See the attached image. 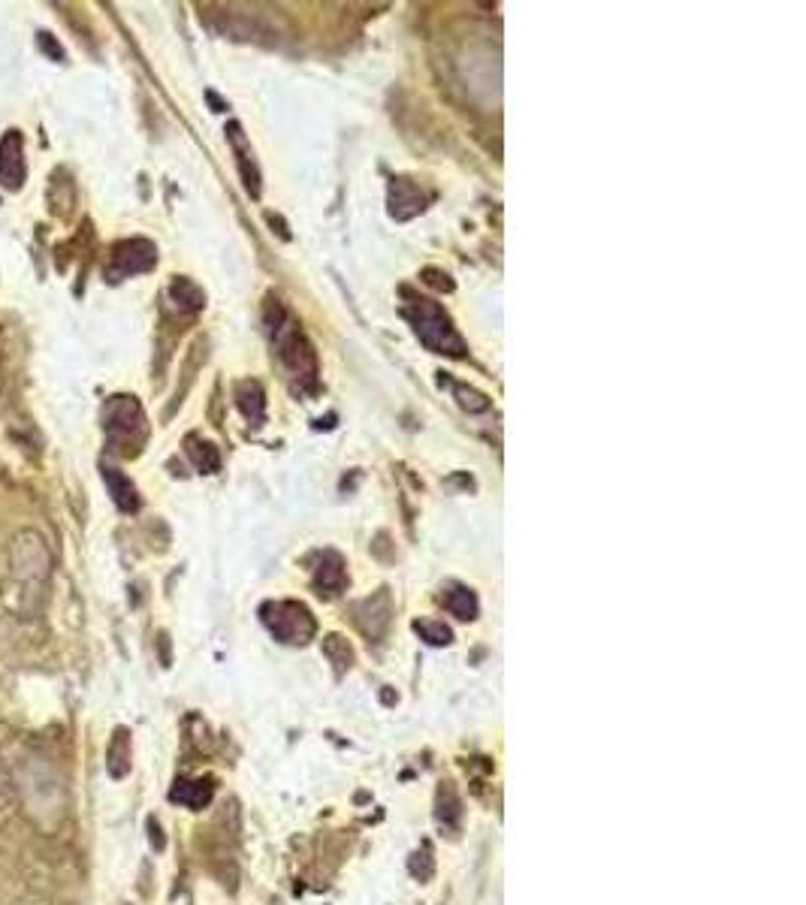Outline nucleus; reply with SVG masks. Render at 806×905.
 I'll list each match as a JSON object with an SVG mask.
<instances>
[{
    "label": "nucleus",
    "instance_id": "nucleus-1",
    "mask_svg": "<svg viewBox=\"0 0 806 905\" xmlns=\"http://www.w3.org/2000/svg\"><path fill=\"white\" fill-rule=\"evenodd\" d=\"M266 329L278 347V359L284 362V369L305 387H317V353L299 323L284 311L278 299L266 302Z\"/></svg>",
    "mask_w": 806,
    "mask_h": 905
},
{
    "label": "nucleus",
    "instance_id": "nucleus-2",
    "mask_svg": "<svg viewBox=\"0 0 806 905\" xmlns=\"http://www.w3.org/2000/svg\"><path fill=\"white\" fill-rule=\"evenodd\" d=\"M405 296H408V305L402 308V314L411 320L417 338H420L429 350H435V353L462 356V353H465V341H462V335L456 332V326L450 323L447 311H444L438 302L423 299V296H414V293H408V290H405Z\"/></svg>",
    "mask_w": 806,
    "mask_h": 905
},
{
    "label": "nucleus",
    "instance_id": "nucleus-3",
    "mask_svg": "<svg viewBox=\"0 0 806 905\" xmlns=\"http://www.w3.org/2000/svg\"><path fill=\"white\" fill-rule=\"evenodd\" d=\"M103 429L112 441L115 450L127 447L124 453L136 456L142 441L148 438V426H145V414L142 405L133 396H112L103 408Z\"/></svg>",
    "mask_w": 806,
    "mask_h": 905
},
{
    "label": "nucleus",
    "instance_id": "nucleus-4",
    "mask_svg": "<svg viewBox=\"0 0 806 905\" xmlns=\"http://www.w3.org/2000/svg\"><path fill=\"white\" fill-rule=\"evenodd\" d=\"M260 616H263V625L275 634V640H281L287 646H305L317 631L311 610L299 601H269V604H263Z\"/></svg>",
    "mask_w": 806,
    "mask_h": 905
},
{
    "label": "nucleus",
    "instance_id": "nucleus-5",
    "mask_svg": "<svg viewBox=\"0 0 806 905\" xmlns=\"http://www.w3.org/2000/svg\"><path fill=\"white\" fill-rule=\"evenodd\" d=\"M154 263H157L154 242H148V239H127V242H118L112 248V260H109L106 275H109V281H121V278H130V275L154 269Z\"/></svg>",
    "mask_w": 806,
    "mask_h": 905
},
{
    "label": "nucleus",
    "instance_id": "nucleus-6",
    "mask_svg": "<svg viewBox=\"0 0 806 905\" xmlns=\"http://www.w3.org/2000/svg\"><path fill=\"white\" fill-rule=\"evenodd\" d=\"M28 178L25 163V136L19 130H7L0 136V185L7 191H19Z\"/></svg>",
    "mask_w": 806,
    "mask_h": 905
},
{
    "label": "nucleus",
    "instance_id": "nucleus-7",
    "mask_svg": "<svg viewBox=\"0 0 806 905\" xmlns=\"http://www.w3.org/2000/svg\"><path fill=\"white\" fill-rule=\"evenodd\" d=\"M311 586L320 598H336L348 589V568H345V559L333 550L320 553L317 556V568H314V577H311Z\"/></svg>",
    "mask_w": 806,
    "mask_h": 905
},
{
    "label": "nucleus",
    "instance_id": "nucleus-8",
    "mask_svg": "<svg viewBox=\"0 0 806 905\" xmlns=\"http://www.w3.org/2000/svg\"><path fill=\"white\" fill-rule=\"evenodd\" d=\"M354 613H357L354 619H357V625H360V631H363L366 637H372V640L384 637V631H387V625H390V616H393V604H390L387 589H381L375 598L360 601V604L354 607Z\"/></svg>",
    "mask_w": 806,
    "mask_h": 905
},
{
    "label": "nucleus",
    "instance_id": "nucleus-9",
    "mask_svg": "<svg viewBox=\"0 0 806 905\" xmlns=\"http://www.w3.org/2000/svg\"><path fill=\"white\" fill-rule=\"evenodd\" d=\"M426 209V194L411 178H393L390 185V215L396 221H408Z\"/></svg>",
    "mask_w": 806,
    "mask_h": 905
},
{
    "label": "nucleus",
    "instance_id": "nucleus-10",
    "mask_svg": "<svg viewBox=\"0 0 806 905\" xmlns=\"http://www.w3.org/2000/svg\"><path fill=\"white\" fill-rule=\"evenodd\" d=\"M212 797H215V785L209 779H179L170 791L173 803H179L185 809H194V812L206 809L212 803Z\"/></svg>",
    "mask_w": 806,
    "mask_h": 905
},
{
    "label": "nucleus",
    "instance_id": "nucleus-11",
    "mask_svg": "<svg viewBox=\"0 0 806 905\" xmlns=\"http://www.w3.org/2000/svg\"><path fill=\"white\" fill-rule=\"evenodd\" d=\"M435 818H438V824H441L450 836H456V830H459V824H462V800H459V794H456V788H453L450 782H444V785L438 788V797H435Z\"/></svg>",
    "mask_w": 806,
    "mask_h": 905
},
{
    "label": "nucleus",
    "instance_id": "nucleus-12",
    "mask_svg": "<svg viewBox=\"0 0 806 905\" xmlns=\"http://www.w3.org/2000/svg\"><path fill=\"white\" fill-rule=\"evenodd\" d=\"M236 405L245 414V420H251L254 426H263V420H266V396H263V387L257 381H239L236 384Z\"/></svg>",
    "mask_w": 806,
    "mask_h": 905
},
{
    "label": "nucleus",
    "instance_id": "nucleus-13",
    "mask_svg": "<svg viewBox=\"0 0 806 905\" xmlns=\"http://www.w3.org/2000/svg\"><path fill=\"white\" fill-rule=\"evenodd\" d=\"M103 480H106V486H109L112 501H115L124 513H136V510H139V492H136V486L130 483L127 474H121L118 468L103 465Z\"/></svg>",
    "mask_w": 806,
    "mask_h": 905
},
{
    "label": "nucleus",
    "instance_id": "nucleus-14",
    "mask_svg": "<svg viewBox=\"0 0 806 905\" xmlns=\"http://www.w3.org/2000/svg\"><path fill=\"white\" fill-rule=\"evenodd\" d=\"M170 299L176 302V308H182V311H200L203 305H206V293L191 281V278H173V284H170Z\"/></svg>",
    "mask_w": 806,
    "mask_h": 905
},
{
    "label": "nucleus",
    "instance_id": "nucleus-15",
    "mask_svg": "<svg viewBox=\"0 0 806 905\" xmlns=\"http://www.w3.org/2000/svg\"><path fill=\"white\" fill-rule=\"evenodd\" d=\"M444 607H447L450 616H456L462 622H471L477 616V598L465 586H453L450 592H444Z\"/></svg>",
    "mask_w": 806,
    "mask_h": 905
},
{
    "label": "nucleus",
    "instance_id": "nucleus-16",
    "mask_svg": "<svg viewBox=\"0 0 806 905\" xmlns=\"http://www.w3.org/2000/svg\"><path fill=\"white\" fill-rule=\"evenodd\" d=\"M185 444H188V456H191V462L197 465V471H203V474L221 471V456H218V447H215V444L200 441V438H188Z\"/></svg>",
    "mask_w": 806,
    "mask_h": 905
},
{
    "label": "nucleus",
    "instance_id": "nucleus-17",
    "mask_svg": "<svg viewBox=\"0 0 806 905\" xmlns=\"http://www.w3.org/2000/svg\"><path fill=\"white\" fill-rule=\"evenodd\" d=\"M130 770V734L127 731H115L112 749H109V773L115 779L127 776Z\"/></svg>",
    "mask_w": 806,
    "mask_h": 905
},
{
    "label": "nucleus",
    "instance_id": "nucleus-18",
    "mask_svg": "<svg viewBox=\"0 0 806 905\" xmlns=\"http://www.w3.org/2000/svg\"><path fill=\"white\" fill-rule=\"evenodd\" d=\"M324 652H327V658L336 664V670L339 673H345L351 664H354V649L348 646V640H342L339 634H333V637H327L324 640Z\"/></svg>",
    "mask_w": 806,
    "mask_h": 905
},
{
    "label": "nucleus",
    "instance_id": "nucleus-19",
    "mask_svg": "<svg viewBox=\"0 0 806 905\" xmlns=\"http://www.w3.org/2000/svg\"><path fill=\"white\" fill-rule=\"evenodd\" d=\"M414 628L429 646H447L453 640V634L444 622H414Z\"/></svg>",
    "mask_w": 806,
    "mask_h": 905
},
{
    "label": "nucleus",
    "instance_id": "nucleus-20",
    "mask_svg": "<svg viewBox=\"0 0 806 905\" xmlns=\"http://www.w3.org/2000/svg\"><path fill=\"white\" fill-rule=\"evenodd\" d=\"M453 393H456L459 405H462L465 411H471V414H480V411H487V408H490V399L483 396V393H477V390H471V387L453 384Z\"/></svg>",
    "mask_w": 806,
    "mask_h": 905
},
{
    "label": "nucleus",
    "instance_id": "nucleus-21",
    "mask_svg": "<svg viewBox=\"0 0 806 905\" xmlns=\"http://www.w3.org/2000/svg\"><path fill=\"white\" fill-rule=\"evenodd\" d=\"M411 875L420 878V881H429L435 875V860H432V854L426 848L411 857Z\"/></svg>",
    "mask_w": 806,
    "mask_h": 905
},
{
    "label": "nucleus",
    "instance_id": "nucleus-22",
    "mask_svg": "<svg viewBox=\"0 0 806 905\" xmlns=\"http://www.w3.org/2000/svg\"><path fill=\"white\" fill-rule=\"evenodd\" d=\"M423 281H426L429 287H435V290H453L450 275L441 272V269H423Z\"/></svg>",
    "mask_w": 806,
    "mask_h": 905
}]
</instances>
